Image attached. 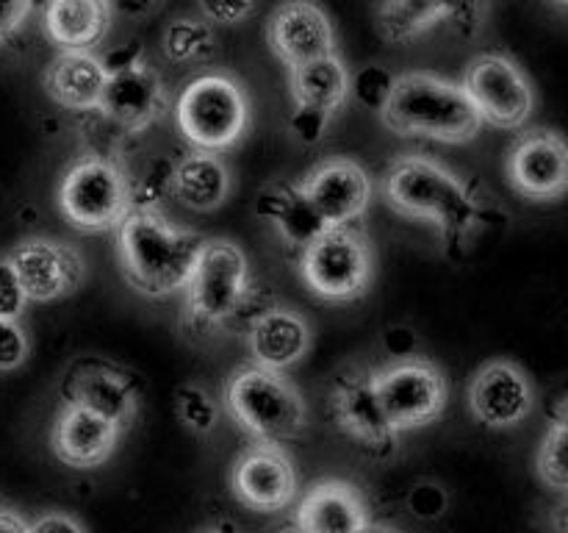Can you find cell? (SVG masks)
I'll return each mask as SVG.
<instances>
[{
  "mask_svg": "<svg viewBox=\"0 0 568 533\" xmlns=\"http://www.w3.org/2000/svg\"><path fill=\"white\" fill-rule=\"evenodd\" d=\"M377 403L397 433L433 425L449 403V383L442 366L425 355H403L372 370Z\"/></svg>",
  "mask_w": 568,
  "mask_h": 533,
  "instance_id": "cell-10",
  "label": "cell"
},
{
  "mask_svg": "<svg viewBox=\"0 0 568 533\" xmlns=\"http://www.w3.org/2000/svg\"><path fill=\"white\" fill-rule=\"evenodd\" d=\"M377 114L397 137L442 144L471 142L483 128L480 114L458 81L422 70L394 78L392 94Z\"/></svg>",
  "mask_w": 568,
  "mask_h": 533,
  "instance_id": "cell-3",
  "label": "cell"
},
{
  "mask_svg": "<svg viewBox=\"0 0 568 533\" xmlns=\"http://www.w3.org/2000/svg\"><path fill=\"white\" fill-rule=\"evenodd\" d=\"M288 92L294 109L333 120L349 100V70L342 56L331 53L322 59L288 70Z\"/></svg>",
  "mask_w": 568,
  "mask_h": 533,
  "instance_id": "cell-27",
  "label": "cell"
},
{
  "mask_svg": "<svg viewBox=\"0 0 568 533\" xmlns=\"http://www.w3.org/2000/svg\"><path fill=\"white\" fill-rule=\"evenodd\" d=\"M488 11L491 0H383L375 28L388 44H408L444 22L460 37H475L486 26Z\"/></svg>",
  "mask_w": 568,
  "mask_h": 533,
  "instance_id": "cell-16",
  "label": "cell"
},
{
  "mask_svg": "<svg viewBox=\"0 0 568 533\" xmlns=\"http://www.w3.org/2000/svg\"><path fill=\"white\" fill-rule=\"evenodd\" d=\"M566 400H560L558 411L552 416V425L541 436V444H538L536 453L538 481L558 494L566 492Z\"/></svg>",
  "mask_w": 568,
  "mask_h": 533,
  "instance_id": "cell-31",
  "label": "cell"
},
{
  "mask_svg": "<svg viewBox=\"0 0 568 533\" xmlns=\"http://www.w3.org/2000/svg\"><path fill=\"white\" fill-rule=\"evenodd\" d=\"M505 172L521 198L532 203H555L568 189L566 139L552 128L525 131L510 148Z\"/></svg>",
  "mask_w": 568,
  "mask_h": 533,
  "instance_id": "cell-18",
  "label": "cell"
},
{
  "mask_svg": "<svg viewBox=\"0 0 568 533\" xmlns=\"http://www.w3.org/2000/svg\"><path fill=\"white\" fill-rule=\"evenodd\" d=\"M61 403L103 416L122 433L139 416V386L122 366L105 359H81L61 381Z\"/></svg>",
  "mask_w": 568,
  "mask_h": 533,
  "instance_id": "cell-15",
  "label": "cell"
},
{
  "mask_svg": "<svg viewBox=\"0 0 568 533\" xmlns=\"http://www.w3.org/2000/svg\"><path fill=\"white\" fill-rule=\"evenodd\" d=\"M233 192V175L220 153L189 148L170 161V194L197 214L222 209Z\"/></svg>",
  "mask_w": 568,
  "mask_h": 533,
  "instance_id": "cell-25",
  "label": "cell"
},
{
  "mask_svg": "<svg viewBox=\"0 0 568 533\" xmlns=\"http://www.w3.org/2000/svg\"><path fill=\"white\" fill-rule=\"evenodd\" d=\"M300 189L327 228H349L364 220L375 192L364 164L347 155H333L311 167L300 178Z\"/></svg>",
  "mask_w": 568,
  "mask_h": 533,
  "instance_id": "cell-17",
  "label": "cell"
},
{
  "mask_svg": "<svg viewBox=\"0 0 568 533\" xmlns=\"http://www.w3.org/2000/svg\"><path fill=\"white\" fill-rule=\"evenodd\" d=\"M28 533H89L87 525L70 511H44L28 522Z\"/></svg>",
  "mask_w": 568,
  "mask_h": 533,
  "instance_id": "cell-37",
  "label": "cell"
},
{
  "mask_svg": "<svg viewBox=\"0 0 568 533\" xmlns=\"http://www.w3.org/2000/svg\"><path fill=\"white\" fill-rule=\"evenodd\" d=\"M369 522L364 492L342 477L311 483L294 500V533H361Z\"/></svg>",
  "mask_w": 568,
  "mask_h": 533,
  "instance_id": "cell-21",
  "label": "cell"
},
{
  "mask_svg": "<svg viewBox=\"0 0 568 533\" xmlns=\"http://www.w3.org/2000/svg\"><path fill=\"white\" fill-rule=\"evenodd\" d=\"M253 298L247 253L231 239H205L183 289V322L197 336L231 328Z\"/></svg>",
  "mask_w": 568,
  "mask_h": 533,
  "instance_id": "cell-5",
  "label": "cell"
},
{
  "mask_svg": "<svg viewBox=\"0 0 568 533\" xmlns=\"http://www.w3.org/2000/svg\"><path fill=\"white\" fill-rule=\"evenodd\" d=\"M0 533H28V520L11 509H0Z\"/></svg>",
  "mask_w": 568,
  "mask_h": 533,
  "instance_id": "cell-40",
  "label": "cell"
},
{
  "mask_svg": "<svg viewBox=\"0 0 568 533\" xmlns=\"http://www.w3.org/2000/svg\"><path fill=\"white\" fill-rule=\"evenodd\" d=\"M42 87L59 109L72 114H94L105 87L100 56L87 50H59L44 67Z\"/></svg>",
  "mask_w": 568,
  "mask_h": 533,
  "instance_id": "cell-26",
  "label": "cell"
},
{
  "mask_svg": "<svg viewBox=\"0 0 568 533\" xmlns=\"http://www.w3.org/2000/svg\"><path fill=\"white\" fill-rule=\"evenodd\" d=\"M383 200L408 220H427L453 250L469 248L486 222V203L455 170L422 153H403L386 167Z\"/></svg>",
  "mask_w": 568,
  "mask_h": 533,
  "instance_id": "cell-1",
  "label": "cell"
},
{
  "mask_svg": "<svg viewBox=\"0 0 568 533\" xmlns=\"http://www.w3.org/2000/svg\"><path fill=\"white\" fill-rule=\"evenodd\" d=\"M33 0H0V44L14 39V33L26 26Z\"/></svg>",
  "mask_w": 568,
  "mask_h": 533,
  "instance_id": "cell-38",
  "label": "cell"
},
{
  "mask_svg": "<svg viewBox=\"0 0 568 533\" xmlns=\"http://www.w3.org/2000/svg\"><path fill=\"white\" fill-rule=\"evenodd\" d=\"M26 305L28 298L20 289V281H17L9 259L0 255V320H20Z\"/></svg>",
  "mask_w": 568,
  "mask_h": 533,
  "instance_id": "cell-35",
  "label": "cell"
},
{
  "mask_svg": "<svg viewBox=\"0 0 568 533\" xmlns=\"http://www.w3.org/2000/svg\"><path fill=\"white\" fill-rule=\"evenodd\" d=\"M114 233L122 278L150 300L183 292L205 244L203 233L178 225L159 209H131Z\"/></svg>",
  "mask_w": 568,
  "mask_h": 533,
  "instance_id": "cell-2",
  "label": "cell"
},
{
  "mask_svg": "<svg viewBox=\"0 0 568 533\" xmlns=\"http://www.w3.org/2000/svg\"><path fill=\"white\" fill-rule=\"evenodd\" d=\"M100 64L105 70V87L98 114L114 131L136 137L164 120L170 111V87L136 42L105 50Z\"/></svg>",
  "mask_w": 568,
  "mask_h": 533,
  "instance_id": "cell-8",
  "label": "cell"
},
{
  "mask_svg": "<svg viewBox=\"0 0 568 533\" xmlns=\"http://www.w3.org/2000/svg\"><path fill=\"white\" fill-rule=\"evenodd\" d=\"M200 14L211 26H242L255 14L258 0H197Z\"/></svg>",
  "mask_w": 568,
  "mask_h": 533,
  "instance_id": "cell-34",
  "label": "cell"
},
{
  "mask_svg": "<svg viewBox=\"0 0 568 533\" xmlns=\"http://www.w3.org/2000/svg\"><path fill=\"white\" fill-rule=\"evenodd\" d=\"M460 87L480 114V122L499 131H519L536 111V89L525 67L499 50L475 56L466 64Z\"/></svg>",
  "mask_w": 568,
  "mask_h": 533,
  "instance_id": "cell-11",
  "label": "cell"
},
{
  "mask_svg": "<svg viewBox=\"0 0 568 533\" xmlns=\"http://www.w3.org/2000/svg\"><path fill=\"white\" fill-rule=\"evenodd\" d=\"M111 9V14L125 17V20H148L155 11H161V6L166 0H105Z\"/></svg>",
  "mask_w": 568,
  "mask_h": 533,
  "instance_id": "cell-39",
  "label": "cell"
},
{
  "mask_svg": "<svg viewBox=\"0 0 568 533\" xmlns=\"http://www.w3.org/2000/svg\"><path fill=\"white\" fill-rule=\"evenodd\" d=\"M111 17L105 0H48L44 31L59 50L92 53L109 37Z\"/></svg>",
  "mask_w": 568,
  "mask_h": 533,
  "instance_id": "cell-28",
  "label": "cell"
},
{
  "mask_svg": "<svg viewBox=\"0 0 568 533\" xmlns=\"http://www.w3.org/2000/svg\"><path fill=\"white\" fill-rule=\"evenodd\" d=\"M175 122L189 148L222 155L247 137L253 105L242 81L227 72H200L178 92Z\"/></svg>",
  "mask_w": 568,
  "mask_h": 533,
  "instance_id": "cell-6",
  "label": "cell"
},
{
  "mask_svg": "<svg viewBox=\"0 0 568 533\" xmlns=\"http://www.w3.org/2000/svg\"><path fill=\"white\" fill-rule=\"evenodd\" d=\"M28 303H55L81 289L87 278V259L72 242L53 237H31L14 244L9 255Z\"/></svg>",
  "mask_w": 568,
  "mask_h": 533,
  "instance_id": "cell-12",
  "label": "cell"
},
{
  "mask_svg": "<svg viewBox=\"0 0 568 533\" xmlns=\"http://www.w3.org/2000/svg\"><path fill=\"white\" fill-rule=\"evenodd\" d=\"M394 78L397 76L381 64L361 67L358 72H349V98L364 109L381 111L392 94Z\"/></svg>",
  "mask_w": 568,
  "mask_h": 533,
  "instance_id": "cell-32",
  "label": "cell"
},
{
  "mask_svg": "<svg viewBox=\"0 0 568 533\" xmlns=\"http://www.w3.org/2000/svg\"><path fill=\"white\" fill-rule=\"evenodd\" d=\"M314 333L308 320L292 305H266L255 311L247 322V350L250 364L264 370L286 372L297 366L308 355Z\"/></svg>",
  "mask_w": 568,
  "mask_h": 533,
  "instance_id": "cell-22",
  "label": "cell"
},
{
  "mask_svg": "<svg viewBox=\"0 0 568 533\" xmlns=\"http://www.w3.org/2000/svg\"><path fill=\"white\" fill-rule=\"evenodd\" d=\"M255 214L297 255L327 231L322 217L316 214V209L300 189V181H286V178L266 181L255 192Z\"/></svg>",
  "mask_w": 568,
  "mask_h": 533,
  "instance_id": "cell-24",
  "label": "cell"
},
{
  "mask_svg": "<svg viewBox=\"0 0 568 533\" xmlns=\"http://www.w3.org/2000/svg\"><path fill=\"white\" fill-rule=\"evenodd\" d=\"M266 44L286 70L336 53V28L316 0H283L266 20Z\"/></svg>",
  "mask_w": 568,
  "mask_h": 533,
  "instance_id": "cell-20",
  "label": "cell"
},
{
  "mask_svg": "<svg viewBox=\"0 0 568 533\" xmlns=\"http://www.w3.org/2000/svg\"><path fill=\"white\" fill-rule=\"evenodd\" d=\"M361 533H397V531H388V527L375 525V522H369V525H366L364 531H361Z\"/></svg>",
  "mask_w": 568,
  "mask_h": 533,
  "instance_id": "cell-42",
  "label": "cell"
},
{
  "mask_svg": "<svg viewBox=\"0 0 568 533\" xmlns=\"http://www.w3.org/2000/svg\"><path fill=\"white\" fill-rule=\"evenodd\" d=\"M161 50L178 67H203L214 61L220 39H216V28L203 17L183 14L166 22L161 31Z\"/></svg>",
  "mask_w": 568,
  "mask_h": 533,
  "instance_id": "cell-29",
  "label": "cell"
},
{
  "mask_svg": "<svg viewBox=\"0 0 568 533\" xmlns=\"http://www.w3.org/2000/svg\"><path fill=\"white\" fill-rule=\"evenodd\" d=\"M327 409L338 431L361 447L372 453H386L397 447L399 436L392 431L377 403L372 370L366 366L347 364L333 375L331 389H327Z\"/></svg>",
  "mask_w": 568,
  "mask_h": 533,
  "instance_id": "cell-14",
  "label": "cell"
},
{
  "mask_svg": "<svg viewBox=\"0 0 568 533\" xmlns=\"http://www.w3.org/2000/svg\"><path fill=\"white\" fill-rule=\"evenodd\" d=\"M469 411L491 431L519 428L536 409V386L519 364L508 359L486 361L469 381Z\"/></svg>",
  "mask_w": 568,
  "mask_h": 533,
  "instance_id": "cell-19",
  "label": "cell"
},
{
  "mask_svg": "<svg viewBox=\"0 0 568 533\" xmlns=\"http://www.w3.org/2000/svg\"><path fill=\"white\" fill-rule=\"evenodd\" d=\"M55 205L75 231H116L133 209L131 178L120 155L83 150L61 175Z\"/></svg>",
  "mask_w": 568,
  "mask_h": 533,
  "instance_id": "cell-7",
  "label": "cell"
},
{
  "mask_svg": "<svg viewBox=\"0 0 568 533\" xmlns=\"http://www.w3.org/2000/svg\"><path fill=\"white\" fill-rule=\"evenodd\" d=\"M222 403L231 420L261 444L283 447L308 428V403L286 372L239 366L227 375Z\"/></svg>",
  "mask_w": 568,
  "mask_h": 533,
  "instance_id": "cell-4",
  "label": "cell"
},
{
  "mask_svg": "<svg viewBox=\"0 0 568 533\" xmlns=\"http://www.w3.org/2000/svg\"><path fill=\"white\" fill-rule=\"evenodd\" d=\"M231 492L244 509L277 514L300 497V475L286 447L253 442L231 466Z\"/></svg>",
  "mask_w": 568,
  "mask_h": 533,
  "instance_id": "cell-13",
  "label": "cell"
},
{
  "mask_svg": "<svg viewBox=\"0 0 568 533\" xmlns=\"http://www.w3.org/2000/svg\"><path fill=\"white\" fill-rule=\"evenodd\" d=\"M31 355V339L20 320H0V372L22 366Z\"/></svg>",
  "mask_w": 568,
  "mask_h": 533,
  "instance_id": "cell-33",
  "label": "cell"
},
{
  "mask_svg": "<svg viewBox=\"0 0 568 533\" xmlns=\"http://www.w3.org/2000/svg\"><path fill=\"white\" fill-rule=\"evenodd\" d=\"M297 270L311 294L327 303H353L375 281V250L369 237L349 228H327L297 255Z\"/></svg>",
  "mask_w": 568,
  "mask_h": 533,
  "instance_id": "cell-9",
  "label": "cell"
},
{
  "mask_svg": "<svg viewBox=\"0 0 568 533\" xmlns=\"http://www.w3.org/2000/svg\"><path fill=\"white\" fill-rule=\"evenodd\" d=\"M555 3H558V6H560V9H564V6H566V0H555Z\"/></svg>",
  "mask_w": 568,
  "mask_h": 533,
  "instance_id": "cell-43",
  "label": "cell"
},
{
  "mask_svg": "<svg viewBox=\"0 0 568 533\" xmlns=\"http://www.w3.org/2000/svg\"><path fill=\"white\" fill-rule=\"evenodd\" d=\"M122 431L103 416L61 403L50 428V450L70 470H98L114 455Z\"/></svg>",
  "mask_w": 568,
  "mask_h": 533,
  "instance_id": "cell-23",
  "label": "cell"
},
{
  "mask_svg": "<svg viewBox=\"0 0 568 533\" xmlns=\"http://www.w3.org/2000/svg\"><path fill=\"white\" fill-rule=\"evenodd\" d=\"M194 533H239V531L233 525H227V522H209V525L197 527Z\"/></svg>",
  "mask_w": 568,
  "mask_h": 533,
  "instance_id": "cell-41",
  "label": "cell"
},
{
  "mask_svg": "<svg viewBox=\"0 0 568 533\" xmlns=\"http://www.w3.org/2000/svg\"><path fill=\"white\" fill-rule=\"evenodd\" d=\"M172 405H175V416L181 420V425L192 431L194 436H211L220 425V403L203 383H178Z\"/></svg>",
  "mask_w": 568,
  "mask_h": 533,
  "instance_id": "cell-30",
  "label": "cell"
},
{
  "mask_svg": "<svg viewBox=\"0 0 568 533\" xmlns=\"http://www.w3.org/2000/svg\"><path fill=\"white\" fill-rule=\"evenodd\" d=\"M327 125H331V120H322L308 111L292 109V117H288V131L294 133L300 144H308V148H314L327 137Z\"/></svg>",
  "mask_w": 568,
  "mask_h": 533,
  "instance_id": "cell-36",
  "label": "cell"
}]
</instances>
